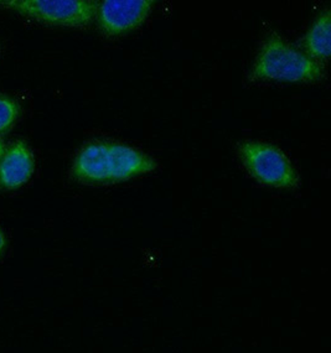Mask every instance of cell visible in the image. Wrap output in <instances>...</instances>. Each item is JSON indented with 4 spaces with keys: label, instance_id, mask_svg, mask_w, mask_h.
Returning <instances> with one entry per match:
<instances>
[{
    "label": "cell",
    "instance_id": "cell-1",
    "mask_svg": "<svg viewBox=\"0 0 331 353\" xmlns=\"http://www.w3.org/2000/svg\"><path fill=\"white\" fill-rule=\"evenodd\" d=\"M157 161L146 152L114 141H91L74 157L71 174L85 185H112L153 172Z\"/></svg>",
    "mask_w": 331,
    "mask_h": 353
},
{
    "label": "cell",
    "instance_id": "cell-2",
    "mask_svg": "<svg viewBox=\"0 0 331 353\" xmlns=\"http://www.w3.org/2000/svg\"><path fill=\"white\" fill-rule=\"evenodd\" d=\"M324 77L319 62L295 49L277 32L265 39L251 71V79L318 82Z\"/></svg>",
    "mask_w": 331,
    "mask_h": 353
},
{
    "label": "cell",
    "instance_id": "cell-3",
    "mask_svg": "<svg viewBox=\"0 0 331 353\" xmlns=\"http://www.w3.org/2000/svg\"><path fill=\"white\" fill-rule=\"evenodd\" d=\"M94 0H3L1 8L12 9L25 18L43 24L86 28L97 15Z\"/></svg>",
    "mask_w": 331,
    "mask_h": 353
},
{
    "label": "cell",
    "instance_id": "cell-4",
    "mask_svg": "<svg viewBox=\"0 0 331 353\" xmlns=\"http://www.w3.org/2000/svg\"><path fill=\"white\" fill-rule=\"evenodd\" d=\"M239 157L248 174L262 185L277 189H295L299 185L293 165L277 146L243 141L239 144Z\"/></svg>",
    "mask_w": 331,
    "mask_h": 353
},
{
    "label": "cell",
    "instance_id": "cell-5",
    "mask_svg": "<svg viewBox=\"0 0 331 353\" xmlns=\"http://www.w3.org/2000/svg\"><path fill=\"white\" fill-rule=\"evenodd\" d=\"M154 6L153 0H105L96 15L99 29L108 37L135 30L146 23Z\"/></svg>",
    "mask_w": 331,
    "mask_h": 353
},
{
    "label": "cell",
    "instance_id": "cell-6",
    "mask_svg": "<svg viewBox=\"0 0 331 353\" xmlns=\"http://www.w3.org/2000/svg\"><path fill=\"white\" fill-rule=\"evenodd\" d=\"M35 171V159L24 141H15L0 161V186L6 190L20 189Z\"/></svg>",
    "mask_w": 331,
    "mask_h": 353
},
{
    "label": "cell",
    "instance_id": "cell-7",
    "mask_svg": "<svg viewBox=\"0 0 331 353\" xmlns=\"http://www.w3.org/2000/svg\"><path fill=\"white\" fill-rule=\"evenodd\" d=\"M304 49L313 60L325 61L331 52V15L329 10L321 12L304 37Z\"/></svg>",
    "mask_w": 331,
    "mask_h": 353
},
{
    "label": "cell",
    "instance_id": "cell-8",
    "mask_svg": "<svg viewBox=\"0 0 331 353\" xmlns=\"http://www.w3.org/2000/svg\"><path fill=\"white\" fill-rule=\"evenodd\" d=\"M20 116V107L12 98L0 94V134L12 128Z\"/></svg>",
    "mask_w": 331,
    "mask_h": 353
},
{
    "label": "cell",
    "instance_id": "cell-9",
    "mask_svg": "<svg viewBox=\"0 0 331 353\" xmlns=\"http://www.w3.org/2000/svg\"><path fill=\"white\" fill-rule=\"evenodd\" d=\"M6 247V238L4 232L0 230V256H3Z\"/></svg>",
    "mask_w": 331,
    "mask_h": 353
},
{
    "label": "cell",
    "instance_id": "cell-10",
    "mask_svg": "<svg viewBox=\"0 0 331 353\" xmlns=\"http://www.w3.org/2000/svg\"><path fill=\"white\" fill-rule=\"evenodd\" d=\"M4 154H6V148H4V143L0 141V161H1V159L4 157Z\"/></svg>",
    "mask_w": 331,
    "mask_h": 353
}]
</instances>
